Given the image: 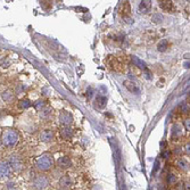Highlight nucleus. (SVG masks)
<instances>
[{
  "label": "nucleus",
  "instance_id": "1",
  "mask_svg": "<svg viewBox=\"0 0 190 190\" xmlns=\"http://www.w3.org/2000/svg\"><path fill=\"white\" fill-rule=\"evenodd\" d=\"M1 140L3 143L7 147H14L18 143L19 136L17 133V131L13 130V129H6L3 131L1 134Z\"/></svg>",
  "mask_w": 190,
  "mask_h": 190
},
{
  "label": "nucleus",
  "instance_id": "2",
  "mask_svg": "<svg viewBox=\"0 0 190 190\" xmlns=\"http://www.w3.org/2000/svg\"><path fill=\"white\" fill-rule=\"evenodd\" d=\"M37 167L40 170V171H48L53 167L54 165V158L53 156L49 155V154H44L41 155L39 158L37 159Z\"/></svg>",
  "mask_w": 190,
  "mask_h": 190
},
{
  "label": "nucleus",
  "instance_id": "3",
  "mask_svg": "<svg viewBox=\"0 0 190 190\" xmlns=\"http://www.w3.org/2000/svg\"><path fill=\"white\" fill-rule=\"evenodd\" d=\"M48 186H49V180L46 175H38L32 183V188L34 190H46Z\"/></svg>",
  "mask_w": 190,
  "mask_h": 190
},
{
  "label": "nucleus",
  "instance_id": "4",
  "mask_svg": "<svg viewBox=\"0 0 190 190\" xmlns=\"http://www.w3.org/2000/svg\"><path fill=\"white\" fill-rule=\"evenodd\" d=\"M8 164L10 165V168L15 172H21L23 170V161L22 158L17 155H12L9 157V162Z\"/></svg>",
  "mask_w": 190,
  "mask_h": 190
},
{
  "label": "nucleus",
  "instance_id": "5",
  "mask_svg": "<svg viewBox=\"0 0 190 190\" xmlns=\"http://www.w3.org/2000/svg\"><path fill=\"white\" fill-rule=\"evenodd\" d=\"M59 122L60 124H63L64 126H69V124L73 122V116H72V114H69V112L63 110L59 115Z\"/></svg>",
  "mask_w": 190,
  "mask_h": 190
},
{
  "label": "nucleus",
  "instance_id": "6",
  "mask_svg": "<svg viewBox=\"0 0 190 190\" xmlns=\"http://www.w3.org/2000/svg\"><path fill=\"white\" fill-rule=\"evenodd\" d=\"M12 173V168L8 162H0V179L8 178Z\"/></svg>",
  "mask_w": 190,
  "mask_h": 190
},
{
  "label": "nucleus",
  "instance_id": "7",
  "mask_svg": "<svg viewBox=\"0 0 190 190\" xmlns=\"http://www.w3.org/2000/svg\"><path fill=\"white\" fill-rule=\"evenodd\" d=\"M57 165L59 166L60 168H64V170H66V168H69V166L72 165V161L69 157H67V156H64V157H60V158H58V161H57Z\"/></svg>",
  "mask_w": 190,
  "mask_h": 190
},
{
  "label": "nucleus",
  "instance_id": "8",
  "mask_svg": "<svg viewBox=\"0 0 190 190\" xmlns=\"http://www.w3.org/2000/svg\"><path fill=\"white\" fill-rule=\"evenodd\" d=\"M54 139V132L51 130H44L40 134V140L42 142H49Z\"/></svg>",
  "mask_w": 190,
  "mask_h": 190
},
{
  "label": "nucleus",
  "instance_id": "9",
  "mask_svg": "<svg viewBox=\"0 0 190 190\" xmlns=\"http://www.w3.org/2000/svg\"><path fill=\"white\" fill-rule=\"evenodd\" d=\"M124 87L128 89L130 92H132V94H139V88H138V85L134 82L130 81V80H126V81H124Z\"/></svg>",
  "mask_w": 190,
  "mask_h": 190
},
{
  "label": "nucleus",
  "instance_id": "10",
  "mask_svg": "<svg viewBox=\"0 0 190 190\" xmlns=\"http://www.w3.org/2000/svg\"><path fill=\"white\" fill-rule=\"evenodd\" d=\"M151 9V1H148V0H145V1H141L139 3V10L143 14H147Z\"/></svg>",
  "mask_w": 190,
  "mask_h": 190
},
{
  "label": "nucleus",
  "instance_id": "11",
  "mask_svg": "<svg viewBox=\"0 0 190 190\" xmlns=\"http://www.w3.org/2000/svg\"><path fill=\"white\" fill-rule=\"evenodd\" d=\"M59 186L62 188H65V189H69V187L72 186V180L69 177L65 175V177H63L62 179L59 180Z\"/></svg>",
  "mask_w": 190,
  "mask_h": 190
},
{
  "label": "nucleus",
  "instance_id": "12",
  "mask_svg": "<svg viewBox=\"0 0 190 190\" xmlns=\"http://www.w3.org/2000/svg\"><path fill=\"white\" fill-rule=\"evenodd\" d=\"M131 59H132V63H133L134 65L137 66V67H139V69H147L146 63L142 62L140 58H138V57H136V56H132V57H131Z\"/></svg>",
  "mask_w": 190,
  "mask_h": 190
},
{
  "label": "nucleus",
  "instance_id": "13",
  "mask_svg": "<svg viewBox=\"0 0 190 190\" xmlns=\"http://www.w3.org/2000/svg\"><path fill=\"white\" fill-rule=\"evenodd\" d=\"M107 104V98L105 96H98L96 98V106L98 108H104Z\"/></svg>",
  "mask_w": 190,
  "mask_h": 190
},
{
  "label": "nucleus",
  "instance_id": "14",
  "mask_svg": "<svg viewBox=\"0 0 190 190\" xmlns=\"http://www.w3.org/2000/svg\"><path fill=\"white\" fill-rule=\"evenodd\" d=\"M72 130L69 126H65V128H63L60 130V136H62L63 139H69L72 137Z\"/></svg>",
  "mask_w": 190,
  "mask_h": 190
},
{
  "label": "nucleus",
  "instance_id": "15",
  "mask_svg": "<svg viewBox=\"0 0 190 190\" xmlns=\"http://www.w3.org/2000/svg\"><path fill=\"white\" fill-rule=\"evenodd\" d=\"M168 46H170V44L167 40H161V42H158V44H157V50L159 53H164L167 50Z\"/></svg>",
  "mask_w": 190,
  "mask_h": 190
},
{
  "label": "nucleus",
  "instance_id": "16",
  "mask_svg": "<svg viewBox=\"0 0 190 190\" xmlns=\"http://www.w3.org/2000/svg\"><path fill=\"white\" fill-rule=\"evenodd\" d=\"M51 114H53V109L50 108V107H44V109L40 110V117H42V119H46V117L50 116Z\"/></svg>",
  "mask_w": 190,
  "mask_h": 190
},
{
  "label": "nucleus",
  "instance_id": "17",
  "mask_svg": "<svg viewBox=\"0 0 190 190\" xmlns=\"http://www.w3.org/2000/svg\"><path fill=\"white\" fill-rule=\"evenodd\" d=\"M182 129L179 124H174L173 128H172V137H179L181 133H182Z\"/></svg>",
  "mask_w": 190,
  "mask_h": 190
},
{
  "label": "nucleus",
  "instance_id": "18",
  "mask_svg": "<svg viewBox=\"0 0 190 190\" xmlns=\"http://www.w3.org/2000/svg\"><path fill=\"white\" fill-rule=\"evenodd\" d=\"M18 106H19V108L26 109V108H28V107L32 106V103L28 99H22V100H19Z\"/></svg>",
  "mask_w": 190,
  "mask_h": 190
},
{
  "label": "nucleus",
  "instance_id": "19",
  "mask_svg": "<svg viewBox=\"0 0 190 190\" xmlns=\"http://www.w3.org/2000/svg\"><path fill=\"white\" fill-rule=\"evenodd\" d=\"M13 98H14V95H13V92L10 90L5 91L3 94V99L5 100V101H12Z\"/></svg>",
  "mask_w": 190,
  "mask_h": 190
},
{
  "label": "nucleus",
  "instance_id": "20",
  "mask_svg": "<svg viewBox=\"0 0 190 190\" xmlns=\"http://www.w3.org/2000/svg\"><path fill=\"white\" fill-rule=\"evenodd\" d=\"M172 6H173V3L171 1H162V3H159V7L164 10H170L172 8Z\"/></svg>",
  "mask_w": 190,
  "mask_h": 190
},
{
  "label": "nucleus",
  "instance_id": "21",
  "mask_svg": "<svg viewBox=\"0 0 190 190\" xmlns=\"http://www.w3.org/2000/svg\"><path fill=\"white\" fill-rule=\"evenodd\" d=\"M33 105H34V107L38 109V110H41V109H44V107H47L46 106V101H44V100H38V101H35Z\"/></svg>",
  "mask_w": 190,
  "mask_h": 190
},
{
  "label": "nucleus",
  "instance_id": "22",
  "mask_svg": "<svg viewBox=\"0 0 190 190\" xmlns=\"http://www.w3.org/2000/svg\"><path fill=\"white\" fill-rule=\"evenodd\" d=\"M177 165H178L181 170H188V167H189V164H188L184 159H179L178 163H177Z\"/></svg>",
  "mask_w": 190,
  "mask_h": 190
},
{
  "label": "nucleus",
  "instance_id": "23",
  "mask_svg": "<svg viewBox=\"0 0 190 190\" xmlns=\"http://www.w3.org/2000/svg\"><path fill=\"white\" fill-rule=\"evenodd\" d=\"M166 180H167V183H170V184H173L177 182V178H175L174 174H168Z\"/></svg>",
  "mask_w": 190,
  "mask_h": 190
},
{
  "label": "nucleus",
  "instance_id": "24",
  "mask_svg": "<svg viewBox=\"0 0 190 190\" xmlns=\"http://www.w3.org/2000/svg\"><path fill=\"white\" fill-rule=\"evenodd\" d=\"M162 19H163V17H162L161 14H155V15L153 16V22L154 23H159Z\"/></svg>",
  "mask_w": 190,
  "mask_h": 190
},
{
  "label": "nucleus",
  "instance_id": "25",
  "mask_svg": "<svg viewBox=\"0 0 190 190\" xmlns=\"http://www.w3.org/2000/svg\"><path fill=\"white\" fill-rule=\"evenodd\" d=\"M41 7H44V8H49V7H51V3H41Z\"/></svg>",
  "mask_w": 190,
  "mask_h": 190
},
{
  "label": "nucleus",
  "instance_id": "26",
  "mask_svg": "<svg viewBox=\"0 0 190 190\" xmlns=\"http://www.w3.org/2000/svg\"><path fill=\"white\" fill-rule=\"evenodd\" d=\"M158 165H159L158 161H156V163H155V167H154V171H157V168H158Z\"/></svg>",
  "mask_w": 190,
  "mask_h": 190
},
{
  "label": "nucleus",
  "instance_id": "27",
  "mask_svg": "<svg viewBox=\"0 0 190 190\" xmlns=\"http://www.w3.org/2000/svg\"><path fill=\"white\" fill-rule=\"evenodd\" d=\"M186 128L189 130V120H187V121H186Z\"/></svg>",
  "mask_w": 190,
  "mask_h": 190
},
{
  "label": "nucleus",
  "instance_id": "28",
  "mask_svg": "<svg viewBox=\"0 0 190 190\" xmlns=\"http://www.w3.org/2000/svg\"><path fill=\"white\" fill-rule=\"evenodd\" d=\"M181 148H177V150H175V153H177V154H181Z\"/></svg>",
  "mask_w": 190,
  "mask_h": 190
},
{
  "label": "nucleus",
  "instance_id": "29",
  "mask_svg": "<svg viewBox=\"0 0 190 190\" xmlns=\"http://www.w3.org/2000/svg\"><path fill=\"white\" fill-rule=\"evenodd\" d=\"M7 190H17V189H15V188H8Z\"/></svg>",
  "mask_w": 190,
  "mask_h": 190
},
{
  "label": "nucleus",
  "instance_id": "30",
  "mask_svg": "<svg viewBox=\"0 0 190 190\" xmlns=\"http://www.w3.org/2000/svg\"><path fill=\"white\" fill-rule=\"evenodd\" d=\"M59 190H69V189H65V188H62V189H59Z\"/></svg>",
  "mask_w": 190,
  "mask_h": 190
}]
</instances>
